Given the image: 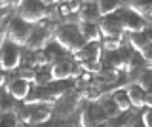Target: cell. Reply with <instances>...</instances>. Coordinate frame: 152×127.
<instances>
[{"label":"cell","instance_id":"1","mask_svg":"<svg viewBox=\"0 0 152 127\" xmlns=\"http://www.w3.org/2000/svg\"><path fill=\"white\" fill-rule=\"evenodd\" d=\"M53 42L59 44L65 51H69V53H72V55L86 44L82 34H80L78 25H69V23H61V25L55 29Z\"/></svg>","mask_w":152,"mask_h":127},{"label":"cell","instance_id":"2","mask_svg":"<svg viewBox=\"0 0 152 127\" xmlns=\"http://www.w3.org/2000/svg\"><path fill=\"white\" fill-rule=\"evenodd\" d=\"M55 21H42L32 27V32L28 36L25 48L27 51H42L50 42H53V32L59 25H53Z\"/></svg>","mask_w":152,"mask_h":127},{"label":"cell","instance_id":"3","mask_svg":"<svg viewBox=\"0 0 152 127\" xmlns=\"http://www.w3.org/2000/svg\"><path fill=\"white\" fill-rule=\"evenodd\" d=\"M48 6H55L53 2H21L17 10V15L23 21H27L28 25H38V23L46 21V17H50L51 8Z\"/></svg>","mask_w":152,"mask_h":127},{"label":"cell","instance_id":"4","mask_svg":"<svg viewBox=\"0 0 152 127\" xmlns=\"http://www.w3.org/2000/svg\"><path fill=\"white\" fill-rule=\"evenodd\" d=\"M31 32H32V25H28L27 21H23L19 15H13L12 21L8 23L6 40L12 42V44H15V46H19V48H25Z\"/></svg>","mask_w":152,"mask_h":127},{"label":"cell","instance_id":"5","mask_svg":"<svg viewBox=\"0 0 152 127\" xmlns=\"http://www.w3.org/2000/svg\"><path fill=\"white\" fill-rule=\"evenodd\" d=\"M23 51L19 46L4 40L0 48V72H15V68L21 67Z\"/></svg>","mask_w":152,"mask_h":127},{"label":"cell","instance_id":"6","mask_svg":"<svg viewBox=\"0 0 152 127\" xmlns=\"http://www.w3.org/2000/svg\"><path fill=\"white\" fill-rule=\"evenodd\" d=\"M118 17L122 21V29L129 34H135V32H145V29L148 27V23L142 19L141 15H137L135 12L127 10V8H122L118 12Z\"/></svg>","mask_w":152,"mask_h":127},{"label":"cell","instance_id":"7","mask_svg":"<svg viewBox=\"0 0 152 127\" xmlns=\"http://www.w3.org/2000/svg\"><path fill=\"white\" fill-rule=\"evenodd\" d=\"M99 29H101V36L103 38H124L126 30L122 29V21L118 17V13L108 17H103V21H99Z\"/></svg>","mask_w":152,"mask_h":127},{"label":"cell","instance_id":"8","mask_svg":"<svg viewBox=\"0 0 152 127\" xmlns=\"http://www.w3.org/2000/svg\"><path fill=\"white\" fill-rule=\"evenodd\" d=\"M101 55H103L101 44H95V42H86L82 48L74 53V59L82 65V63H91V61H101Z\"/></svg>","mask_w":152,"mask_h":127},{"label":"cell","instance_id":"9","mask_svg":"<svg viewBox=\"0 0 152 127\" xmlns=\"http://www.w3.org/2000/svg\"><path fill=\"white\" fill-rule=\"evenodd\" d=\"M6 93L12 95L15 101H27L28 93H31V83L25 80H19L17 76H10V82L6 86Z\"/></svg>","mask_w":152,"mask_h":127},{"label":"cell","instance_id":"10","mask_svg":"<svg viewBox=\"0 0 152 127\" xmlns=\"http://www.w3.org/2000/svg\"><path fill=\"white\" fill-rule=\"evenodd\" d=\"M50 70H51V78H53V82H63V80L72 78V74L76 70V65L70 59H63V61H59V63L51 65Z\"/></svg>","mask_w":152,"mask_h":127},{"label":"cell","instance_id":"11","mask_svg":"<svg viewBox=\"0 0 152 127\" xmlns=\"http://www.w3.org/2000/svg\"><path fill=\"white\" fill-rule=\"evenodd\" d=\"M53 116V108L50 105H34L31 112V125H42L48 123Z\"/></svg>","mask_w":152,"mask_h":127},{"label":"cell","instance_id":"12","mask_svg":"<svg viewBox=\"0 0 152 127\" xmlns=\"http://www.w3.org/2000/svg\"><path fill=\"white\" fill-rule=\"evenodd\" d=\"M80 34H82L84 42H95V44H101L103 36H101V29H99V23H80L78 25Z\"/></svg>","mask_w":152,"mask_h":127},{"label":"cell","instance_id":"13","mask_svg":"<svg viewBox=\"0 0 152 127\" xmlns=\"http://www.w3.org/2000/svg\"><path fill=\"white\" fill-rule=\"evenodd\" d=\"M80 23H99L101 19V13H99L97 2H82V8H80Z\"/></svg>","mask_w":152,"mask_h":127},{"label":"cell","instance_id":"14","mask_svg":"<svg viewBox=\"0 0 152 127\" xmlns=\"http://www.w3.org/2000/svg\"><path fill=\"white\" fill-rule=\"evenodd\" d=\"M126 93H127V99H129L133 110H139V108L145 106V95H146V93L142 91L137 83H127Z\"/></svg>","mask_w":152,"mask_h":127},{"label":"cell","instance_id":"15","mask_svg":"<svg viewBox=\"0 0 152 127\" xmlns=\"http://www.w3.org/2000/svg\"><path fill=\"white\" fill-rule=\"evenodd\" d=\"M44 55H46L48 65H55V63H59V61L65 59V49L61 48L59 44H55V42H50L44 49Z\"/></svg>","mask_w":152,"mask_h":127},{"label":"cell","instance_id":"16","mask_svg":"<svg viewBox=\"0 0 152 127\" xmlns=\"http://www.w3.org/2000/svg\"><path fill=\"white\" fill-rule=\"evenodd\" d=\"M133 118H135V112H133V110H126V112L116 114L114 118H108L107 125L108 127H129V123L133 121Z\"/></svg>","mask_w":152,"mask_h":127},{"label":"cell","instance_id":"17","mask_svg":"<svg viewBox=\"0 0 152 127\" xmlns=\"http://www.w3.org/2000/svg\"><path fill=\"white\" fill-rule=\"evenodd\" d=\"M127 38H129V46H131V49H133V51H137L139 55L150 46V42H148V38L145 36V32H135V34H129Z\"/></svg>","mask_w":152,"mask_h":127},{"label":"cell","instance_id":"18","mask_svg":"<svg viewBox=\"0 0 152 127\" xmlns=\"http://www.w3.org/2000/svg\"><path fill=\"white\" fill-rule=\"evenodd\" d=\"M97 8H99V13H101V17H108V15H114V13H118L124 8L122 2H114V0H101V2H97Z\"/></svg>","mask_w":152,"mask_h":127},{"label":"cell","instance_id":"19","mask_svg":"<svg viewBox=\"0 0 152 127\" xmlns=\"http://www.w3.org/2000/svg\"><path fill=\"white\" fill-rule=\"evenodd\" d=\"M99 105H101L103 106V110H104V114H107L108 118H114V116H116V114H120V108H118V105H116V102H114V99L110 97V95H103L101 99H99Z\"/></svg>","mask_w":152,"mask_h":127},{"label":"cell","instance_id":"20","mask_svg":"<svg viewBox=\"0 0 152 127\" xmlns=\"http://www.w3.org/2000/svg\"><path fill=\"white\" fill-rule=\"evenodd\" d=\"M133 83H137V86H139L145 93H150L152 91V68H145L139 76L135 78V82H133Z\"/></svg>","mask_w":152,"mask_h":127},{"label":"cell","instance_id":"21","mask_svg":"<svg viewBox=\"0 0 152 127\" xmlns=\"http://www.w3.org/2000/svg\"><path fill=\"white\" fill-rule=\"evenodd\" d=\"M114 99V102L118 105V108H120L122 112H126V110H131V102H129V99H127V93H126V89L120 87V89H116V91L110 95Z\"/></svg>","mask_w":152,"mask_h":127},{"label":"cell","instance_id":"22","mask_svg":"<svg viewBox=\"0 0 152 127\" xmlns=\"http://www.w3.org/2000/svg\"><path fill=\"white\" fill-rule=\"evenodd\" d=\"M34 83L36 87H46L50 83H53V78H51V70L42 67V68H36V78H34Z\"/></svg>","mask_w":152,"mask_h":127},{"label":"cell","instance_id":"23","mask_svg":"<svg viewBox=\"0 0 152 127\" xmlns=\"http://www.w3.org/2000/svg\"><path fill=\"white\" fill-rule=\"evenodd\" d=\"M88 108H89V112H91V116H93L95 123H107V121H108V116L104 114L103 106L99 105V102H89Z\"/></svg>","mask_w":152,"mask_h":127},{"label":"cell","instance_id":"24","mask_svg":"<svg viewBox=\"0 0 152 127\" xmlns=\"http://www.w3.org/2000/svg\"><path fill=\"white\" fill-rule=\"evenodd\" d=\"M122 46H124V42L120 38H103L101 48L107 51V53H114V51L122 49Z\"/></svg>","mask_w":152,"mask_h":127},{"label":"cell","instance_id":"25","mask_svg":"<svg viewBox=\"0 0 152 127\" xmlns=\"http://www.w3.org/2000/svg\"><path fill=\"white\" fill-rule=\"evenodd\" d=\"M15 76L19 80H25V82L28 83H34V78H36V68H31V67H19L17 68V72H15Z\"/></svg>","mask_w":152,"mask_h":127},{"label":"cell","instance_id":"26","mask_svg":"<svg viewBox=\"0 0 152 127\" xmlns=\"http://www.w3.org/2000/svg\"><path fill=\"white\" fill-rule=\"evenodd\" d=\"M78 125H80V127H95V125H97L88 106L80 110V121H78Z\"/></svg>","mask_w":152,"mask_h":127},{"label":"cell","instance_id":"27","mask_svg":"<svg viewBox=\"0 0 152 127\" xmlns=\"http://www.w3.org/2000/svg\"><path fill=\"white\" fill-rule=\"evenodd\" d=\"M80 68H82V72H86V74H91V76L95 74V76H97L103 70V65H101V61H91V63H82Z\"/></svg>","mask_w":152,"mask_h":127},{"label":"cell","instance_id":"28","mask_svg":"<svg viewBox=\"0 0 152 127\" xmlns=\"http://www.w3.org/2000/svg\"><path fill=\"white\" fill-rule=\"evenodd\" d=\"M21 123L17 121L15 114H2L0 116V127H19Z\"/></svg>","mask_w":152,"mask_h":127},{"label":"cell","instance_id":"29","mask_svg":"<svg viewBox=\"0 0 152 127\" xmlns=\"http://www.w3.org/2000/svg\"><path fill=\"white\" fill-rule=\"evenodd\" d=\"M141 120H142V123H145V127H152V110L150 108H146V110L142 112Z\"/></svg>","mask_w":152,"mask_h":127},{"label":"cell","instance_id":"30","mask_svg":"<svg viewBox=\"0 0 152 127\" xmlns=\"http://www.w3.org/2000/svg\"><path fill=\"white\" fill-rule=\"evenodd\" d=\"M141 59L145 61V63L152 65V44H150L148 48H146V49H145V51H142V53H141Z\"/></svg>","mask_w":152,"mask_h":127},{"label":"cell","instance_id":"31","mask_svg":"<svg viewBox=\"0 0 152 127\" xmlns=\"http://www.w3.org/2000/svg\"><path fill=\"white\" fill-rule=\"evenodd\" d=\"M53 127H78V125H76L72 120H59Z\"/></svg>","mask_w":152,"mask_h":127},{"label":"cell","instance_id":"32","mask_svg":"<svg viewBox=\"0 0 152 127\" xmlns=\"http://www.w3.org/2000/svg\"><path fill=\"white\" fill-rule=\"evenodd\" d=\"M8 82H10L8 72H0V87H6V86H8Z\"/></svg>","mask_w":152,"mask_h":127},{"label":"cell","instance_id":"33","mask_svg":"<svg viewBox=\"0 0 152 127\" xmlns=\"http://www.w3.org/2000/svg\"><path fill=\"white\" fill-rule=\"evenodd\" d=\"M129 127H145V123H142V120H141V118H133V121H131V123H129Z\"/></svg>","mask_w":152,"mask_h":127},{"label":"cell","instance_id":"34","mask_svg":"<svg viewBox=\"0 0 152 127\" xmlns=\"http://www.w3.org/2000/svg\"><path fill=\"white\" fill-rule=\"evenodd\" d=\"M145 106H146V108H150V110H152V91H150V93H146V95H145Z\"/></svg>","mask_w":152,"mask_h":127},{"label":"cell","instance_id":"35","mask_svg":"<svg viewBox=\"0 0 152 127\" xmlns=\"http://www.w3.org/2000/svg\"><path fill=\"white\" fill-rule=\"evenodd\" d=\"M145 36L148 38V42L152 44V29H148V27H146V29H145Z\"/></svg>","mask_w":152,"mask_h":127},{"label":"cell","instance_id":"36","mask_svg":"<svg viewBox=\"0 0 152 127\" xmlns=\"http://www.w3.org/2000/svg\"><path fill=\"white\" fill-rule=\"evenodd\" d=\"M6 6H10V2H0V12H2Z\"/></svg>","mask_w":152,"mask_h":127},{"label":"cell","instance_id":"37","mask_svg":"<svg viewBox=\"0 0 152 127\" xmlns=\"http://www.w3.org/2000/svg\"><path fill=\"white\" fill-rule=\"evenodd\" d=\"M95 127H108V125H107V123H97Z\"/></svg>","mask_w":152,"mask_h":127},{"label":"cell","instance_id":"38","mask_svg":"<svg viewBox=\"0 0 152 127\" xmlns=\"http://www.w3.org/2000/svg\"><path fill=\"white\" fill-rule=\"evenodd\" d=\"M148 25H152V23H148Z\"/></svg>","mask_w":152,"mask_h":127},{"label":"cell","instance_id":"39","mask_svg":"<svg viewBox=\"0 0 152 127\" xmlns=\"http://www.w3.org/2000/svg\"><path fill=\"white\" fill-rule=\"evenodd\" d=\"M19 127H23V125H19Z\"/></svg>","mask_w":152,"mask_h":127}]
</instances>
